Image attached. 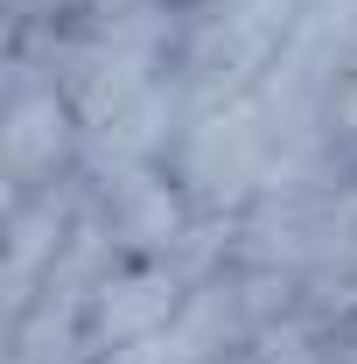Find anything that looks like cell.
I'll list each match as a JSON object with an SVG mask.
<instances>
[{
	"label": "cell",
	"mask_w": 357,
	"mask_h": 364,
	"mask_svg": "<svg viewBox=\"0 0 357 364\" xmlns=\"http://www.w3.org/2000/svg\"><path fill=\"white\" fill-rule=\"evenodd\" d=\"M78 218H85L78 196L56 189V182L14 196V210H7V309H14V316H28V301L49 287V273H56V259H63Z\"/></svg>",
	"instance_id": "277c9868"
},
{
	"label": "cell",
	"mask_w": 357,
	"mask_h": 364,
	"mask_svg": "<svg viewBox=\"0 0 357 364\" xmlns=\"http://www.w3.org/2000/svg\"><path fill=\"white\" fill-rule=\"evenodd\" d=\"M280 161H287V140L252 91L203 105L176 140V182L196 203V218H245L273 189Z\"/></svg>",
	"instance_id": "6da1fadb"
},
{
	"label": "cell",
	"mask_w": 357,
	"mask_h": 364,
	"mask_svg": "<svg viewBox=\"0 0 357 364\" xmlns=\"http://www.w3.org/2000/svg\"><path fill=\"white\" fill-rule=\"evenodd\" d=\"M78 147H85V119H78L70 91L28 77V85L14 91V105H7V127H0V154H7L14 196L49 189V182L78 161Z\"/></svg>",
	"instance_id": "3957f363"
},
{
	"label": "cell",
	"mask_w": 357,
	"mask_h": 364,
	"mask_svg": "<svg viewBox=\"0 0 357 364\" xmlns=\"http://www.w3.org/2000/svg\"><path fill=\"white\" fill-rule=\"evenodd\" d=\"M189 287H196V280H189L169 252H161V259H119V267L98 280V294H91V309H85L91 358H98V350H134L147 336H161V329L182 316Z\"/></svg>",
	"instance_id": "7a4b0ae2"
}]
</instances>
